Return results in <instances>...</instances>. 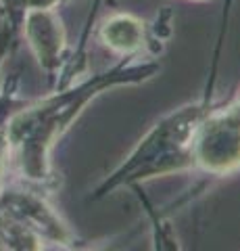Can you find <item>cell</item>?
I'll return each mask as SVG.
<instances>
[{"instance_id":"cell-2","label":"cell","mask_w":240,"mask_h":251,"mask_svg":"<svg viewBox=\"0 0 240 251\" xmlns=\"http://www.w3.org/2000/svg\"><path fill=\"white\" fill-rule=\"evenodd\" d=\"M203 115L205 109L200 105H188L159 122L136 147L130 159L109 178L107 186L113 188L121 182L163 176L169 172L195 166L192 138H195L196 126L203 120Z\"/></svg>"},{"instance_id":"cell-6","label":"cell","mask_w":240,"mask_h":251,"mask_svg":"<svg viewBox=\"0 0 240 251\" xmlns=\"http://www.w3.org/2000/svg\"><path fill=\"white\" fill-rule=\"evenodd\" d=\"M192 2H207V0H192Z\"/></svg>"},{"instance_id":"cell-7","label":"cell","mask_w":240,"mask_h":251,"mask_svg":"<svg viewBox=\"0 0 240 251\" xmlns=\"http://www.w3.org/2000/svg\"><path fill=\"white\" fill-rule=\"evenodd\" d=\"M238 99H240V97H238Z\"/></svg>"},{"instance_id":"cell-5","label":"cell","mask_w":240,"mask_h":251,"mask_svg":"<svg viewBox=\"0 0 240 251\" xmlns=\"http://www.w3.org/2000/svg\"><path fill=\"white\" fill-rule=\"evenodd\" d=\"M98 38L107 49L119 54H136L146 44V27L134 15L115 13L103 21L98 29Z\"/></svg>"},{"instance_id":"cell-3","label":"cell","mask_w":240,"mask_h":251,"mask_svg":"<svg viewBox=\"0 0 240 251\" xmlns=\"http://www.w3.org/2000/svg\"><path fill=\"white\" fill-rule=\"evenodd\" d=\"M192 159L215 176L240 168V99L203 115L192 138Z\"/></svg>"},{"instance_id":"cell-4","label":"cell","mask_w":240,"mask_h":251,"mask_svg":"<svg viewBox=\"0 0 240 251\" xmlns=\"http://www.w3.org/2000/svg\"><path fill=\"white\" fill-rule=\"evenodd\" d=\"M27 38L42 67L50 72L59 65L65 50V31L50 9H32L27 13Z\"/></svg>"},{"instance_id":"cell-1","label":"cell","mask_w":240,"mask_h":251,"mask_svg":"<svg viewBox=\"0 0 240 251\" xmlns=\"http://www.w3.org/2000/svg\"><path fill=\"white\" fill-rule=\"evenodd\" d=\"M159 69L157 63L144 65H119L107 74L96 75L94 80L80 84L73 90H67L55 99H48L34 107L32 111L21 113L15 120L13 140L23 147V166L32 178H46L48 170V151L55 145L57 136L69 128L82 107L94 99L100 90L119 84H136L151 77Z\"/></svg>"}]
</instances>
